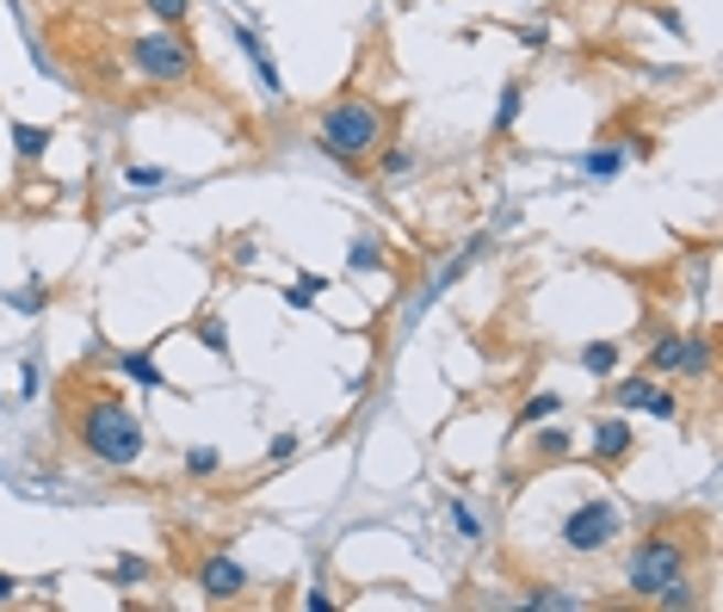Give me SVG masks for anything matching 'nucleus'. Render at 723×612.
I'll list each match as a JSON object with an SVG mask.
<instances>
[{
    "label": "nucleus",
    "instance_id": "obj_1",
    "mask_svg": "<svg viewBox=\"0 0 723 612\" xmlns=\"http://www.w3.org/2000/svg\"><path fill=\"white\" fill-rule=\"evenodd\" d=\"M75 390L80 396L68 402V440L94 458L99 471H130V464L149 452V427H142V415L118 396V384L87 377V384H75Z\"/></svg>",
    "mask_w": 723,
    "mask_h": 612
},
{
    "label": "nucleus",
    "instance_id": "obj_2",
    "mask_svg": "<svg viewBox=\"0 0 723 612\" xmlns=\"http://www.w3.org/2000/svg\"><path fill=\"white\" fill-rule=\"evenodd\" d=\"M699 557H705V538L692 533V526H649V533L625 550L618 581L630 588V600H656L668 581L692 576Z\"/></svg>",
    "mask_w": 723,
    "mask_h": 612
},
{
    "label": "nucleus",
    "instance_id": "obj_3",
    "mask_svg": "<svg viewBox=\"0 0 723 612\" xmlns=\"http://www.w3.org/2000/svg\"><path fill=\"white\" fill-rule=\"evenodd\" d=\"M384 142H390V111L365 94H341L315 118V149L328 161H341V168H365Z\"/></svg>",
    "mask_w": 723,
    "mask_h": 612
},
{
    "label": "nucleus",
    "instance_id": "obj_4",
    "mask_svg": "<svg viewBox=\"0 0 723 612\" xmlns=\"http://www.w3.org/2000/svg\"><path fill=\"white\" fill-rule=\"evenodd\" d=\"M125 63L155 87H192L198 80V50L180 25H155V32H130L125 37Z\"/></svg>",
    "mask_w": 723,
    "mask_h": 612
},
{
    "label": "nucleus",
    "instance_id": "obj_5",
    "mask_svg": "<svg viewBox=\"0 0 723 612\" xmlns=\"http://www.w3.org/2000/svg\"><path fill=\"white\" fill-rule=\"evenodd\" d=\"M618 538H625V514H618V502H606V495L575 502L563 514V526H557V545H563L569 557H606Z\"/></svg>",
    "mask_w": 723,
    "mask_h": 612
},
{
    "label": "nucleus",
    "instance_id": "obj_6",
    "mask_svg": "<svg viewBox=\"0 0 723 612\" xmlns=\"http://www.w3.org/2000/svg\"><path fill=\"white\" fill-rule=\"evenodd\" d=\"M613 408H618V415H630V408H637V415H656V421H680V415H687V408H680V396L668 390V384H656L649 372L613 384Z\"/></svg>",
    "mask_w": 723,
    "mask_h": 612
},
{
    "label": "nucleus",
    "instance_id": "obj_7",
    "mask_svg": "<svg viewBox=\"0 0 723 612\" xmlns=\"http://www.w3.org/2000/svg\"><path fill=\"white\" fill-rule=\"evenodd\" d=\"M587 458H594L600 471L630 464V458H637V427H630V415H606V421H594V433H587Z\"/></svg>",
    "mask_w": 723,
    "mask_h": 612
},
{
    "label": "nucleus",
    "instance_id": "obj_8",
    "mask_svg": "<svg viewBox=\"0 0 723 612\" xmlns=\"http://www.w3.org/2000/svg\"><path fill=\"white\" fill-rule=\"evenodd\" d=\"M192 581L205 588V600H241L253 588V576L229 557V550H211V557H198V569H192Z\"/></svg>",
    "mask_w": 723,
    "mask_h": 612
},
{
    "label": "nucleus",
    "instance_id": "obj_9",
    "mask_svg": "<svg viewBox=\"0 0 723 612\" xmlns=\"http://www.w3.org/2000/svg\"><path fill=\"white\" fill-rule=\"evenodd\" d=\"M711 365H717V341H711L705 329L699 334H680V353H675V377H687V384H705Z\"/></svg>",
    "mask_w": 723,
    "mask_h": 612
},
{
    "label": "nucleus",
    "instance_id": "obj_10",
    "mask_svg": "<svg viewBox=\"0 0 723 612\" xmlns=\"http://www.w3.org/2000/svg\"><path fill=\"white\" fill-rule=\"evenodd\" d=\"M483 254H488V236H471V241H464V254H452V260H445V267H440V279L427 284L421 310H427V303H433V298H445V284H457V279H464V272L476 267V260H483Z\"/></svg>",
    "mask_w": 723,
    "mask_h": 612
},
{
    "label": "nucleus",
    "instance_id": "obj_11",
    "mask_svg": "<svg viewBox=\"0 0 723 612\" xmlns=\"http://www.w3.org/2000/svg\"><path fill=\"white\" fill-rule=\"evenodd\" d=\"M563 458H575V433H569V427H544V421H538L532 464H563Z\"/></svg>",
    "mask_w": 723,
    "mask_h": 612
},
{
    "label": "nucleus",
    "instance_id": "obj_12",
    "mask_svg": "<svg viewBox=\"0 0 723 612\" xmlns=\"http://www.w3.org/2000/svg\"><path fill=\"white\" fill-rule=\"evenodd\" d=\"M236 44H241V56L253 63V75H260V87L267 94H284V80H279V68H272V56H267V44L248 32V25H236Z\"/></svg>",
    "mask_w": 723,
    "mask_h": 612
},
{
    "label": "nucleus",
    "instance_id": "obj_13",
    "mask_svg": "<svg viewBox=\"0 0 723 612\" xmlns=\"http://www.w3.org/2000/svg\"><path fill=\"white\" fill-rule=\"evenodd\" d=\"M618 359H625V341H587L582 353H575V365H582L587 377H613Z\"/></svg>",
    "mask_w": 723,
    "mask_h": 612
},
{
    "label": "nucleus",
    "instance_id": "obj_14",
    "mask_svg": "<svg viewBox=\"0 0 723 612\" xmlns=\"http://www.w3.org/2000/svg\"><path fill=\"white\" fill-rule=\"evenodd\" d=\"M118 372H125L130 384H142V390H168V372L155 365L149 346H142V353H118Z\"/></svg>",
    "mask_w": 723,
    "mask_h": 612
},
{
    "label": "nucleus",
    "instance_id": "obj_15",
    "mask_svg": "<svg viewBox=\"0 0 723 612\" xmlns=\"http://www.w3.org/2000/svg\"><path fill=\"white\" fill-rule=\"evenodd\" d=\"M557 408H563V396H557V390H538V396H526V402H519L514 427L526 433V427H538V421H557Z\"/></svg>",
    "mask_w": 723,
    "mask_h": 612
},
{
    "label": "nucleus",
    "instance_id": "obj_16",
    "mask_svg": "<svg viewBox=\"0 0 723 612\" xmlns=\"http://www.w3.org/2000/svg\"><path fill=\"white\" fill-rule=\"evenodd\" d=\"M50 137H56L50 125H25V118H19V125H13V155L19 161H37L50 149Z\"/></svg>",
    "mask_w": 723,
    "mask_h": 612
},
{
    "label": "nucleus",
    "instance_id": "obj_17",
    "mask_svg": "<svg viewBox=\"0 0 723 612\" xmlns=\"http://www.w3.org/2000/svg\"><path fill=\"white\" fill-rule=\"evenodd\" d=\"M625 155H630V142H606V149H594V155L582 161V173L587 180H613V173L625 168Z\"/></svg>",
    "mask_w": 723,
    "mask_h": 612
},
{
    "label": "nucleus",
    "instance_id": "obj_18",
    "mask_svg": "<svg viewBox=\"0 0 723 612\" xmlns=\"http://www.w3.org/2000/svg\"><path fill=\"white\" fill-rule=\"evenodd\" d=\"M526 606H544V612H575V606H582V594H563L557 581H532V588H526Z\"/></svg>",
    "mask_w": 723,
    "mask_h": 612
},
{
    "label": "nucleus",
    "instance_id": "obj_19",
    "mask_svg": "<svg viewBox=\"0 0 723 612\" xmlns=\"http://www.w3.org/2000/svg\"><path fill=\"white\" fill-rule=\"evenodd\" d=\"M346 267H353V272H384V267H390V254H384L371 236H359L353 248H346Z\"/></svg>",
    "mask_w": 723,
    "mask_h": 612
},
{
    "label": "nucleus",
    "instance_id": "obj_20",
    "mask_svg": "<svg viewBox=\"0 0 723 612\" xmlns=\"http://www.w3.org/2000/svg\"><path fill=\"white\" fill-rule=\"evenodd\" d=\"M519 106H526V87H519V80H507V87H501V106H495V137H507V130L519 125Z\"/></svg>",
    "mask_w": 723,
    "mask_h": 612
},
{
    "label": "nucleus",
    "instance_id": "obj_21",
    "mask_svg": "<svg viewBox=\"0 0 723 612\" xmlns=\"http://www.w3.org/2000/svg\"><path fill=\"white\" fill-rule=\"evenodd\" d=\"M192 334H198V341H205L217 359H229V329H223V315H198V322H192Z\"/></svg>",
    "mask_w": 723,
    "mask_h": 612
},
{
    "label": "nucleus",
    "instance_id": "obj_22",
    "mask_svg": "<svg viewBox=\"0 0 723 612\" xmlns=\"http://www.w3.org/2000/svg\"><path fill=\"white\" fill-rule=\"evenodd\" d=\"M322 291H328V279H315V272H303L298 284H284V303H291V310H310V303L322 298Z\"/></svg>",
    "mask_w": 723,
    "mask_h": 612
},
{
    "label": "nucleus",
    "instance_id": "obj_23",
    "mask_svg": "<svg viewBox=\"0 0 723 612\" xmlns=\"http://www.w3.org/2000/svg\"><path fill=\"white\" fill-rule=\"evenodd\" d=\"M142 7H149L155 25H186L192 19V0H142Z\"/></svg>",
    "mask_w": 723,
    "mask_h": 612
},
{
    "label": "nucleus",
    "instance_id": "obj_24",
    "mask_svg": "<svg viewBox=\"0 0 723 612\" xmlns=\"http://www.w3.org/2000/svg\"><path fill=\"white\" fill-rule=\"evenodd\" d=\"M149 576H155V569L142 563V557H118V563H111V581H118V588H142Z\"/></svg>",
    "mask_w": 723,
    "mask_h": 612
},
{
    "label": "nucleus",
    "instance_id": "obj_25",
    "mask_svg": "<svg viewBox=\"0 0 723 612\" xmlns=\"http://www.w3.org/2000/svg\"><path fill=\"white\" fill-rule=\"evenodd\" d=\"M378 155H384V180H396V173L414 168V149H409V142H384Z\"/></svg>",
    "mask_w": 723,
    "mask_h": 612
},
{
    "label": "nucleus",
    "instance_id": "obj_26",
    "mask_svg": "<svg viewBox=\"0 0 723 612\" xmlns=\"http://www.w3.org/2000/svg\"><path fill=\"white\" fill-rule=\"evenodd\" d=\"M452 526H457V538H464V545H483V519H476L464 502H452Z\"/></svg>",
    "mask_w": 723,
    "mask_h": 612
},
{
    "label": "nucleus",
    "instance_id": "obj_27",
    "mask_svg": "<svg viewBox=\"0 0 723 612\" xmlns=\"http://www.w3.org/2000/svg\"><path fill=\"white\" fill-rule=\"evenodd\" d=\"M298 452H303V440H298V433H272V445H267V464H291Z\"/></svg>",
    "mask_w": 723,
    "mask_h": 612
},
{
    "label": "nucleus",
    "instance_id": "obj_28",
    "mask_svg": "<svg viewBox=\"0 0 723 612\" xmlns=\"http://www.w3.org/2000/svg\"><path fill=\"white\" fill-rule=\"evenodd\" d=\"M217 464H223V458L211 452V445H192V452H186V476H217Z\"/></svg>",
    "mask_w": 723,
    "mask_h": 612
},
{
    "label": "nucleus",
    "instance_id": "obj_29",
    "mask_svg": "<svg viewBox=\"0 0 723 612\" xmlns=\"http://www.w3.org/2000/svg\"><path fill=\"white\" fill-rule=\"evenodd\" d=\"M125 180H130V186H161V180H168V168H149V161L137 168V161H130V168H125Z\"/></svg>",
    "mask_w": 723,
    "mask_h": 612
},
{
    "label": "nucleus",
    "instance_id": "obj_30",
    "mask_svg": "<svg viewBox=\"0 0 723 612\" xmlns=\"http://www.w3.org/2000/svg\"><path fill=\"white\" fill-rule=\"evenodd\" d=\"M519 44L526 50H551V25H519Z\"/></svg>",
    "mask_w": 723,
    "mask_h": 612
},
{
    "label": "nucleus",
    "instance_id": "obj_31",
    "mask_svg": "<svg viewBox=\"0 0 723 612\" xmlns=\"http://www.w3.org/2000/svg\"><path fill=\"white\" fill-rule=\"evenodd\" d=\"M7 303H13V310H25V315H32V310H44V284H37V291H13Z\"/></svg>",
    "mask_w": 723,
    "mask_h": 612
},
{
    "label": "nucleus",
    "instance_id": "obj_32",
    "mask_svg": "<svg viewBox=\"0 0 723 612\" xmlns=\"http://www.w3.org/2000/svg\"><path fill=\"white\" fill-rule=\"evenodd\" d=\"M253 254H260V241H248V236H241L236 248H229V260H236V267H253Z\"/></svg>",
    "mask_w": 723,
    "mask_h": 612
},
{
    "label": "nucleus",
    "instance_id": "obj_33",
    "mask_svg": "<svg viewBox=\"0 0 723 612\" xmlns=\"http://www.w3.org/2000/svg\"><path fill=\"white\" fill-rule=\"evenodd\" d=\"M0 600H13V576H0Z\"/></svg>",
    "mask_w": 723,
    "mask_h": 612
}]
</instances>
